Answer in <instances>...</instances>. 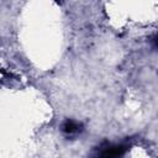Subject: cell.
Masks as SVG:
<instances>
[{
    "label": "cell",
    "mask_w": 158,
    "mask_h": 158,
    "mask_svg": "<svg viewBox=\"0 0 158 158\" xmlns=\"http://www.w3.org/2000/svg\"><path fill=\"white\" fill-rule=\"evenodd\" d=\"M62 131H63V133H65L67 136L73 137V136L79 135V133L83 131V125H81L80 122H78V121L67 118V120L62 123Z\"/></svg>",
    "instance_id": "7a4b0ae2"
},
{
    "label": "cell",
    "mask_w": 158,
    "mask_h": 158,
    "mask_svg": "<svg viewBox=\"0 0 158 158\" xmlns=\"http://www.w3.org/2000/svg\"><path fill=\"white\" fill-rule=\"evenodd\" d=\"M153 46H154V48H158V33L156 35V37L153 40Z\"/></svg>",
    "instance_id": "3957f363"
},
{
    "label": "cell",
    "mask_w": 158,
    "mask_h": 158,
    "mask_svg": "<svg viewBox=\"0 0 158 158\" xmlns=\"http://www.w3.org/2000/svg\"><path fill=\"white\" fill-rule=\"evenodd\" d=\"M126 151L127 146L125 144H112L109 142H102L91 151L90 158H121Z\"/></svg>",
    "instance_id": "6da1fadb"
}]
</instances>
